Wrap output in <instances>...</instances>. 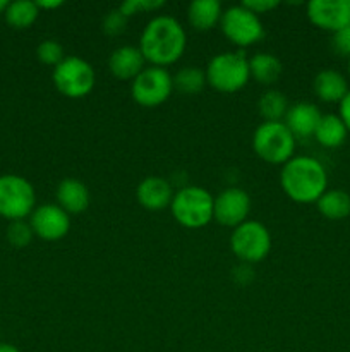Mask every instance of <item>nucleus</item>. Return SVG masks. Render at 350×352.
I'll list each match as a JSON object with an SVG mask.
<instances>
[{
	"mask_svg": "<svg viewBox=\"0 0 350 352\" xmlns=\"http://www.w3.org/2000/svg\"><path fill=\"white\" fill-rule=\"evenodd\" d=\"M187 36L182 24L172 16H156L141 33L139 50L154 67H167L182 57Z\"/></svg>",
	"mask_w": 350,
	"mask_h": 352,
	"instance_id": "obj_1",
	"label": "nucleus"
},
{
	"mask_svg": "<svg viewBox=\"0 0 350 352\" xmlns=\"http://www.w3.org/2000/svg\"><path fill=\"white\" fill-rule=\"evenodd\" d=\"M280 184L292 201L309 205L328 191V174L321 162L301 155L292 157L281 167Z\"/></svg>",
	"mask_w": 350,
	"mask_h": 352,
	"instance_id": "obj_2",
	"label": "nucleus"
},
{
	"mask_svg": "<svg viewBox=\"0 0 350 352\" xmlns=\"http://www.w3.org/2000/svg\"><path fill=\"white\" fill-rule=\"evenodd\" d=\"M215 198L199 186H185L175 192L170 212L174 219L185 229H201L213 220Z\"/></svg>",
	"mask_w": 350,
	"mask_h": 352,
	"instance_id": "obj_3",
	"label": "nucleus"
},
{
	"mask_svg": "<svg viewBox=\"0 0 350 352\" xmlns=\"http://www.w3.org/2000/svg\"><path fill=\"white\" fill-rule=\"evenodd\" d=\"M206 82L220 93H235L249 82V60L244 52H223L209 60Z\"/></svg>",
	"mask_w": 350,
	"mask_h": 352,
	"instance_id": "obj_4",
	"label": "nucleus"
},
{
	"mask_svg": "<svg viewBox=\"0 0 350 352\" xmlns=\"http://www.w3.org/2000/svg\"><path fill=\"white\" fill-rule=\"evenodd\" d=\"M253 150L261 160L285 165L295 151V138L283 122H263L253 134Z\"/></svg>",
	"mask_w": 350,
	"mask_h": 352,
	"instance_id": "obj_5",
	"label": "nucleus"
},
{
	"mask_svg": "<svg viewBox=\"0 0 350 352\" xmlns=\"http://www.w3.org/2000/svg\"><path fill=\"white\" fill-rule=\"evenodd\" d=\"M54 85L60 95L67 98H84L93 91L96 82L95 69L81 57H65L57 67H54Z\"/></svg>",
	"mask_w": 350,
	"mask_h": 352,
	"instance_id": "obj_6",
	"label": "nucleus"
},
{
	"mask_svg": "<svg viewBox=\"0 0 350 352\" xmlns=\"http://www.w3.org/2000/svg\"><path fill=\"white\" fill-rule=\"evenodd\" d=\"M36 206L34 188L16 174L0 175V215L9 220H24Z\"/></svg>",
	"mask_w": 350,
	"mask_h": 352,
	"instance_id": "obj_7",
	"label": "nucleus"
},
{
	"mask_svg": "<svg viewBox=\"0 0 350 352\" xmlns=\"http://www.w3.org/2000/svg\"><path fill=\"white\" fill-rule=\"evenodd\" d=\"M230 248L242 263H259L271 251L270 230L257 220H246L233 229Z\"/></svg>",
	"mask_w": 350,
	"mask_h": 352,
	"instance_id": "obj_8",
	"label": "nucleus"
},
{
	"mask_svg": "<svg viewBox=\"0 0 350 352\" xmlns=\"http://www.w3.org/2000/svg\"><path fill=\"white\" fill-rule=\"evenodd\" d=\"M222 33L229 41L240 48L250 47L263 40L264 28L259 16L247 10L244 6H233L223 10L222 19H220Z\"/></svg>",
	"mask_w": 350,
	"mask_h": 352,
	"instance_id": "obj_9",
	"label": "nucleus"
},
{
	"mask_svg": "<svg viewBox=\"0 0 350 352\" xmlns=\"http://www.w3.org/2000/svg\"><path fill=\"white\" fill-rule=\"evenodd\" d=\"M174 91V78L165 67H144L130 85V95L141 107H158L167 102Z\"/></svg>",
	"mask_w": 350,
	"mask_h": 352,
	"instance_id": "obj_10",
	"label": "nucleus"
},
{
	"mask_svg": "<svg viewBox=\"0 0 350 352\" xmlns=\"http://www.w3.org/2000/svg\"><path fill=\"white\" fill-rule=\"evenodd\" d=\"M250 198L244 189L226 188L215 198L213 220L223 227H239L249 217Z\"/></svg>",
	"mask_w": 350,
	"mask_h": 352,
	"instance_id": "obj_11",
	"label": "nucleus"
},
{
	"mask_svg": "<svg viewBox=\"0 0 350 352\" xmlns=\"http://www.w3.org/2000/svg\"><path fill=\"white\" fill-rule=\"evenodd\" d=\"M30 226L34 236L43 241H60L71 230V217L58 205L45 203L33 210Z\"/></svg>",
	"mask_w": 350,
	"mask_h": 352,
	"instance_id": "obj_12",
	"label": "nucleus"
},
{
	"mask_svg": "<svg viewBox=\"0 0 350 352\" xmlns=\"http://www.w3.org/2000/svg\"><path fill=\"white\" fill-rule=\"evenodd\" d=\"M305 14L316 28L335 34L350 24V0H311Z\"/></svg>",
	"mask_w": 350,
	"mask_h": 352,
	"instance_id": "obj_13",
	"label": "nucleus"
},
{
	"mask_svg": "<svg viewBox=\"0 0 350 352\" xmlns=\"http://www.w3.org/2000/svg\"><path fill=\"white\" fill-rule=\"evenodd\" d=\"M136 196L137 201L144 210H148V212H161L165 208H170L175 192L167 179L150 175V177L143 179L139 182L136 189Z\"/></svg>",
	"mask_w": 350,
	"mask_h": 352,
	"instance_id": "obj_14",
	"label": "nucleus"
},
{
	"mask_svg": "<svg viewBox=\"0 0 350 352\" xmlns=\"http://www.w3.org/2000/svg\"><path fill=\"white\" fill-rule=\"evenodd\" d=\"M146 67V58L141 54L139 47H119L110 54L108 69L117 79L134 81Z\"/></svg>",
	"mask_w": 350,
	"mask_h": 352,
	"instance_id": "obj_15",
	"label": "nucleus"
},
{
	"mask_svg": "<svg viewBox=\"0 0 350 352\" xmlns=\"http://www.w3.org/2000/svg\"><path fill=\"white\" fill-rule=\"evenodd\" d=\"M321 112L314 103L299 102L295 105L288 107V112L285 116L283 124L288 127L294 138H309L314 136L316 127L321 120Z\"/></svg>",
	"mask_w": 350,
	"mask_h": 352,
	"instance_id": "obj_16",
	"label": "nucleus"
},
{
	"mask_svg": "<svg viewBox=\"0 0 350 352\" xmlns=\"http://www.w3.org/2000/svg\"><path fill=\"white\" fill-rule=\"evenodd\" d=\"M91 196L88 188L78 179H64L57 186V205L69 215H78L88 210Z\"/></svg>",
	"mask_w": 350,
	"mask_h": 352,
	"instance_id": "obj_17",
	"label": "nucleus"
},
{
	"mask_svg": "<svg viewBox=\"0 0 350 352\" xmlns=\"http://www.w3.org/2000/svg\"><path fill=\"white\" fill-rule=\"evenodd\" d=\"M316 96L325 103H340L350 91L345 76L335 69H323L316 74L312 82Z\"/></svg>",
	"mask_w": 350,
	"mask_h": 352,
	"instance_id": "obj_18",
	"label": "nucleus"
},
{
	"mask_svg": "<svg viewBox=\"0 0 350 352\" xmlns=\"http://www.w3.org/2000/svg\"><path fill=\"white\" fill-rule=\"evenodd\" d=\"M222 3L218 0H194L187 7V21L196 31H209L220 24Z\"/></svg>",
	"mask_w": 350,
	"mask_h": 352,
	"instance_id": "obj_19",
	"label": "nucleus"
},
{
	"mask_svg": "<svg viewBox=\"0 0 350 352\" xmlns=\"http://www.w3.org/2000/svg\"><path fill=\"white\" fill-rule=\"evenodd\" d=\"M249 72L254 81L263 86H271L281 78L283 65H281L280 58L275 57L273 54L261 52L249 58Z\"/></svg>",
	"mask_w": 350,
	"mask_h": 352,
	"instance_id": "obj_20",
	"label": "nucleus"
},
{
	"mask_svg": "<svg viewBox=\"0 0 350 352\" xmlns=\"http://www.w3.org/2000/svg\"><path fill=\"white\" fill-rule=\"evenodd\" d=\"M349 129L340 119V116L335 113H326L321 117L318 127H316L314 138L321 146L325 148H338L345 143Z\"/></svg>",
	"mask_w": 350,
	"mask_h": 352,
	"instance_id": "obj_21",
	"label": "nucleus"
},
{
	"mask_svg": "<svg viewBox=\"0 0 350 352\" xmlns=\"http://www.w3.org/2000/svg\"><path fill=\"white\" fill-rule=\"evenodd\" d=\"M316 208L325 219L343 220L350 215V195L343 189H328L316 201Z\"/></svg>",
	"mask_w": 350,
	"mask_h": 352,
	"instance_id": "obj_22",
	"label": "nucleus"
},
{
	"mask_svg": "<svg viewBox=\"0 0 350 352\" xmlns=\"http://www.w3.org/2000/svg\"><path fill=\"white\" fill-rule=\"evenodd\" d=\"M257 110L264 122H283L288 112V102L281 91L268 89L261 95L259 102H257Z\"/></svg>",
	"mask_w": 350,
	"mask_h": 352,
	"instance_id": "obj_23",
	"label": "nucleus"
},
{
	"mask_svg": "<svg viewBox=\"0 0 350 352\" xmlns=\"http://www.w3.org/2000/svg\"><path fill=\"white\" fill-rule=\"evenodd\" d=\"M3 16H5L7 24L14 30H26L38 19L40 9L36 2H31V0H16V2H9Z\"/></svg>",
	"mask_w": 350,
	"mask_h": 352,
	"instance_id": "obj_24",
	"label": "nucleus"
},
{
	"mask_svg": "<svg viewBox=\"0 0 350 352\" xmlns=\"http://www.w3.org/2000/svg\"><path fill=\"white\" fill-rule=\"evenodd\" d=\"M206 85H208L206 82V72L201 67H196V65L182 67L174 76V89H177L182 95H198Z\"/></svg>",
	"mask_w": 350,
	"mask_h": 352,
	"instance_id": "obj_25",
	"label": "nucleus"
},
{
	"mask_svg": "<svg viewBox=\"0 0 350 352\" xmlns=\"http://www.w3.org/2000/svg\"><path fill=\"white\" fill-rule=\"evenodd\" d=\"M36 57H38V60L43 62L45 65L57 67V65L65 58L64 47H62V45L55 40H45L38 45Z\"/></svg>",
	"mask_w": 350,
	"mask_h": 352,
	"instance_id": "obj_26",
	"label": "nucleus"
},
{
	"mask_svg": "<svg viewBox=\"0 0 350 352\" xmlns=\"http://www.w3.org/2000/svg\"><path fill=\"white\" fill-rule=\"evenodd\" d=\"M33 236L34 232L30 222H24V220H14L7 227V239L14 248H26L33 239Z\"/></svg>",
	"mask_w": 350,
	"mask_h": 352,
	"instance_id": "obj_27",
	"label": "nucleus"
},
{
	"mask_svg": "<svg viewBox=\"0 0 350 352\" xmlns=\"http://www.w3.org/2000/svg\"><path fill=\"white\" fill-rule=\"evenodd\" d=\"M127 21H129V17L119 7L108 10V14L103 17V33L108 34V36H119V34H122L126 31Z\"/></svg>",
	"mask_w": 350,
	"mask_h": 352,
	"instance_id": "obj_28",
	"label": "nucleus"
},
{
	"mask_svg": "<svg viewBox=\"0 0 350 352\" xmlns=\"http://www.w3.org/2000/svg\"><path fill=\"white\" fill-rule=\"evenodd\" d=\"M163 0H127V2L120 3L119 9L126 14L127 17L136 16L139 12H153V10L163 7Z\"/></svg>",
	"mask_w": 350,
	"mask_h": 352,
	"instance_id": "obj_29",
	"label": "nucleus"
},
{
	"mask_svg": "<svg viewBox=\"0 0 350 352\" xmlns=\"http://www.w3.org/2000/svg\"><path fill=\"white\" fill-rule=\"evenodd\" d=\"M331 47L338 55L350 58V24L333 34Z\"/></svg>",
	"mask_w": 350,
	"mask_h": 352,
	"instance_id": "obj_30",
	"label": "nucleus"
},
{
	"mask_svg": "<svg viewBox=\"0 0 350 352\" xmlns=\"http://www.w3.org/2000/svg\"><path fill=\"white\" fill-rule=\"evenodd\" d=\"M240 6H244L247 10H250L253 14L259 16V14H266L270 12V10L277 9V7L280 6V2H278V0H244Z\"/></svg>",
	"mask_w": 350,
	"mask_h": 352,
	"instance_id": "obj_31",
	"label": "nucleus"
},
{
	"mask_svg": "<svg viewBox=\"0 0 350 352\" xmlns=\"http://www.w3.org/2000/svg\"><path fill=\"white\" fill-rule=\"evenodd\" d=\"M338 116H340V119L343 120V124H345L347 129H349V133H350V91L347 93L345 98L340 102V113H338Z\"/></svg>",
	"mask_w": 350,
	"mask_h": 352,
	"instance_id": "obj_32",
	"label": "nucleus"
},
{
	"mask_svg": "<svg viewBox=\"0 0 350 352\" xmlns=\"http://www.w3.org/2000/svg\"><path fill=\"white\" fill-rule=\"evenodd\" d=\"M38 9H57L62 6L60 0H38Z\"/></svg>",
	"mask_w": 350,
	"mask_h": 352,
	"instance_id": "obj_33",
	"label": "nucleus"
},
{
	"mask_svg": "<svg viewBox=\"0 0 350 352\" xmlns=\"http://www.w3.org/2000/svg\"><path fill=\"white\" fill-rule=\"evenodd\" d=\"M0 352H21L16 346L12 344H0Z\"/></svg>",
	"mask_w": 350,
	"mask_h": 352,
	"instance_id": "obj_34",
	"label": "nucleus"
},
{
	"mask_svg": "<svg viewBox=\"0 0 350 352\" xmlns=\"http://www.w3.org/2000/svg\"><path fill=\"white\" fill-rule=\"evenodd\" d=\"M7 6H9V2H7V0H0V14L5 12Z\"/></svg>",
	"mask_w": 350,
	"mask_h": 352,
	"instance_id": "obj_35",
	"label": "nucleus"
},
{
	"mask_svg": "<svg viewBox=\"0 0 350 352\" xmlns=\"http://www.w3.org/2000/svg\"><path fill=\"white\" fill-rule=\"evenodd\" d=\"M349 74H350V58H349Z\"/></svg>",
	"mask_w": 350,
	"mask_h": 352,
	"instance_id": "obj_36",
	"label": "nucleus"
}]
</instances>
